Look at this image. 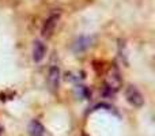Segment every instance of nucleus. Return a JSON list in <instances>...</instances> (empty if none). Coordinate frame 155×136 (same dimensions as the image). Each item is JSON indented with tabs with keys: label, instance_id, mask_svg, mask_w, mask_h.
<instances>
[{
	"label": "nucleus",
	"instance_id": "1",
	"mask_svg": "<svg viewBox=\"0 0 155 136\" xmlns=\"http://www.w3.org/2000/svg\"><path fill=\"white\" fill-rule=\"evenodd\" d=\"M120 87H121L120 71L117 69V67H110L106 74V79H105V88L114 94Z\"/></svg>",
	"mask_w": 155,
	"mask_h": 136
},
{
	"label": "nucleus",
	"instance_id": "7",
	"mask_svg": "<svg viewBox=\"0 0 155 136\" xmlns=\"http://www.w3.org/2000/svg\"><path fill=\"white\" fill-rule=\"evenodd\" d=\"M44 132H45V129H44L42 124H41L40 121L34 120L30 123V125H29V135L30 136H44Z\"/></svg>",
	"mask_w": 155,
	"mask_h": 136
},
{
	"label": "nucleus",
	"instance_id": "3",
	"mask_svg": "<svg viewBox=\"0 0 155 136\" xmlns=\"http://www.w3.org/2000/svg\"><path fill=\"white\" fill-rule=\"evenodd\" d=\"M59 18H60V12H57V14H52V15L45 21V23H44V26H42V30H41L44 37L49 38L52 34H53V30H54V27H56Z\"/></svg>",
	"mask_w": 155,
	"mask_h": 136
},
{
	"label": "nucleus",
	"instance_id": "4",
	"mask_svg": "<svg viewBox=\"0 0 155 136\" xmlns=\"http://www.w3.org/2000/svg\"><path fill=\"white\" fill-rule=\"evenodd\" d=\"M48 86L52 91H56L60 86V69H59V67H56V65H53V67L49 68Z\"/></svg>",
	"mask_w": 155,
	"mask_h": 136
},
{
	"label": "nucleus",
	"instance_id": "6",
	"mask_svg": "<svg viewBox=\"0 0 155 136\" xmlns=\"http://www.w3.org/2000/svg\"><path fill=\"white\" fill-rule=\"evenodd\" d=\"M91 38L90 37H79L74 44V51L75 52H83L91 45Z\"/></svg>",
	"mask_w": 155,
	"mask_h": 136
},
{
	"label": "nucleus",
	"instance_id": "2",
	"mask_svg": "<svg viewBox=\"0 0 155 136\" xmlns=\"http://www.w3.org/2000/svg\"><path fill=\"white\" fill-rule=\"evenodd\" d=\"M125 97H127V101L135 108H142L143 104H144V97L137 90L136 86H132V85L128 86L125 91Z\"/></svg>",
	"mask_w": 155,
	"mask_h": 136
},
{
	"label": "nucleus",
	"instance_id": "5",
	"mask_svg": "<svg viewBox=\"0 0 155 136\" xmlns=\"http://www.w3.org/2000/svg\"><path fill=\"white\" fill-rule=\"evenodd\" d=\"M45 52H46L45 45L41 41H35L34 46H33V60L35 63H40L45 56Z\"/></svg>",
	"mask_w": 155,
	"mask_h": 136
},
{
	"label": "nucleus",
	"instance_id": "8",
	"mask_svg": "<svg viewBox=\"0 0 155 136\" xmlns=\"http://www.w3.org/2000/svg\"><path fill=\"white\" fill-rule=\"evenodd\" d=\"M0 134H2V128H0Z\"/></svg>",
	"mask_w": 155,
	"mask_h": 136
}]
</instances>
